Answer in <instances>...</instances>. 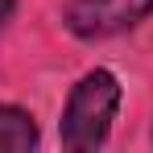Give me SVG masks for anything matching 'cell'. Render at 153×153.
I'll return each mask as SVG.
<instances>
[{"label":"cell","mask_w":153,"mask_h":153,"mask_svg":"<svg viewBox=\"0 0 153 153\" xmlns=\"http://www.w3.org/2000/svg\"><path fill=\"white\" fill-rule=\"evenodd\" d=\"M149 13H153V0H75V4H66L62 21L75 37L100 42V37L141 25Z\"/></svg>","instance_id":"2"},{"label":"cell","mask_w":153,"mask_h":153,"mask_svg":"<svg viewBox=\"0 0 153 153\" xmlns=\"http://www.w3.org/2000/svg\"><path fill=\"white\" fill-rule=\"evenodd\" d=\"M37 145V124H33V116L21 112V108H8V103H0V149L8 153H25Z\"/></svg>","instance_id":"3"},{"label":"cell","mask_w":153,"mask_h":153,"mask_svg":"<svg viewBox=\"0 0 153 153\" xmlns=\"http://www.w3.org/2000/svg\"><path fill=\"white\" fill-rule=\"evenodd\" d=\"M116 108H120V83L112 71H91V75L79 79V87L71 91V100L62 108V145L66 149H100L112 132L116 120Z\"/></svg>","instance_id":"1"}]
</instances>
